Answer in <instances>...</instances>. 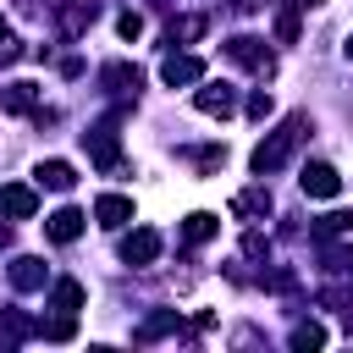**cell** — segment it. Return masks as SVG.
<instances>
[{
    "label": "cell",
    "instance_id": "4",
    "mask_svg": "<svg viewBox=\"0 0 353 353\" xmlns=\"http://www.w3.org/2000/svg\"><path fill=\"white\" fill-rule=\"evenodd\" d=\"M298 188H303L309 199H336V193H342V176H336L325 160H309L303 176H298Z\"/></svg>",
    "mask_w": 353,
    "mask_h": 353
},
{
    "label": "cell",
    "instance_id": "8",
    "mask_svg": "<svg viewBox=\"0 0 353 353\" xmlns=\"http://www.w3.org/2000/svg\"><path fill=\"white\" fill-rule=\"evenodd\" d=\"M193 105H199L204 116H221V121H226V116L237 110V94H232L226 83H204V88L193 94Z\"/></svg>",
    "mask_w": 353,
    "mask_h": 353
},
{
    "label": "cell",
    "instance_id": "25",
    "mask_svg": "<svg viewBox=\"0 0 353 353\" xmlns=\"http://www.w3.org/2000/svg\"><path fill=\"white\" fill-rule=\"evenodd\" d=\"M347 232H353V215H347V210H331V215L320 221V237H347Z\"/></svg>",
    "mask_w": 353,
    "mask_h": 353
},
{
    "label": "cell",
    "instance_id": "28",
    "mask_svg": "<svg viewBox=\"0 0 353 353\" xmlns=\"http://www.w3.org/2000/svg\"><path fill=\"white\" fill-rule=\"evenodd\" d=\"M270 110H276V99H270V94H265V88H259V94H254V99H248V116H254V121H265V116H270Z\"/></svg>",
    "mask_w": 353,
    "mask_h": 353
},
{
    "label": "cell",
    "instance_id": "6",
    "mask_svg": "<svg viewBox=\"0 0 353 353\" xmlns=\"http://www.w3.org/2000/svg\"><path fill=\"white\" fill-rule=\"evenodd\" d=\"M160 77H165V88H188V83H204V61H199V55H165Z\"/></svg>",
    "mask_w": 353,
    "mask_h": 353
},
{
    "label": "cell",
    "instance_id": "17",
    "mask_svg": "<svg viewBox=\"0 0 353 353\" xmlns=\"http://www.w3.org/2000/svg\"><path fill=\"white\" fill-rule=\"evenodd\" d=\"M176 331V309H160V314H149L138 331H132V342H160V336H171Z\"/></svg>",
    "mask_w": 353,
    "mask_h": 353
},
{
    "label": "cell",
    "instance_id": "7",
    "mask_svg": "<svg viewBox=\"0 0 353 353\" xmlns=\"http://www.w3.org/2000/svg\"><path fill=\"white\" fill-rule=\"evenodd\" d=\"M99 83H105V94H138L143 88V72L127 66V61H110V66H99Z\"/></svg>",
    "mask_w": 353,
    "mask_h": 353
},
{
    "label": "cell",
    "instance_id": "31",
    "mask_svg": "<svg viewBox=\"0 0 353 353\" xmlns=\"http://www.w3.org/2000/svg\"><path fill=\"white\" fill-rule=\"evenodd\" d=\"M232 6H237V11H259L265 0H232Z\"/></svg>",
    "mask_w": 353,
    "mask_h": 353
},
{
    "label": "cell",
    "instance_id": "2",
    "mask_svg": "<svg viewBox=\"0 0 353 353\" xmlns=\"http://www.w3.org/2000/svg\"><path fill=\"white\" fill-rule=\"evenodd\" d=\"M226 55H232L237 66H248V72H259V77H270V72H276V61H270V50H265V39H248V33H237V39H226Z\"/></svg>",
    "mask_w": 353,
    "mask_h": 353
},
{
    "label": "cell",
    "instance_id": "30",
    "mask_svg": "<svg viewBox=\"0 0 353 353\" xmlns=\"http://www.w3.org/2000/svg\"><path fill=\"white\" fill-rule=\"evenodd\" d=\"M11 61H22V44L6 33V39H0V66H11Z\"/></svg>",
    "mask_w": 353,
    "mask_h": 353
},
{
    "label": "cell",
    "instance_id": "11",
    "mask_svg": "<svg viewBox=\"0 0 353 353\" xmlns=\"http://www.w3.org/2000/svg\"><path fill=\"white\" fill-rule=\"evenodd\" d=\"M232 215H237V221H265V215H270V193H265V188H243V193L232 199Z\"/></svg>",
    "mask_w": 353,
    "mask_h": 353
},
{
    "label": "cell",
    "instance_id": "19",
    "mask_svg": "<svg viewBox=\"0 0 353 353\" xmlns=\"http://www.w3.org/2000/svg\"><path fill=\"white\" fill-rule=\"evenodd\" d=\"M204 17H171V28H165V39L171 44H193V39H204Z\"/></svg>",
    "mask_w": 353,
    "mask_h": 353
},
{
    "label": "cell",
    "instance_id": "20",
    "mask_svg": "<svg viewBox=\"0 0 353 353\" xmlns=\"http://www.w3.org/2000/svg\"><path fill=\"white\" fill-rule=\"evenodd\" d=\"M0 105H6V110H39V83H11V88L0 94Z\"/></svg>",
    "mask_w": 353,
    "mask_h": 353
},
{
    "label": "cell",
    "instance_id": "24",
    "mask_svg": "<svg viewBox=\"0 0 353 353\" xmlns=\"http://www.w3.org/2000/svg\"><path fill=\"white\" fill-rule=\"evenodd\" d=\"M276 39L281 44H298V6H281L276 11Z\"/></svg>",
    "mask_w": 353,
    "mask_h": 353
},
{
    "label": "cell",
    "instance_id": "21",
    "mask_svg": "<svg viewBox=\"0 0 353 353\" xmlns=\"http://www.w3.org/2000/svg\"><path fill=\"white\" fill-rule=\"evenodd\" d=\"M28 331H33V325H28V320H22L17 309H0V353H6V347H17V342H22Z\"/></svg>",
    "mask_w": 353,
    "mask_h": 353
},
{
    "label": "cell",
    "instance_id": "1",
    "mask_svg": "<svg viewBox=\"0 0 353 353\" xmlns=\"http://www.w3.org/2000/svg\"><path fill=\"white\" fill-rule=\"evenodd\" d=\"M303 132H309V116H303V110H292V116H287V121H281V127H276V132H270V138H265V143L248 154V165H254L259 176L281 171V165L292 160V149L303 143Z\"/></svg>",
    "mask_w": 353,
    "mask_h": 353
},
{
    "label": "cell",
    "instance_id": "29",
    "mask_svg": "<svg viewBox=\"0 0 353 353\" xmlns=\"http://www.w3.org/2000/svg\"><path fill=\"white\" fill-rule=\"evenodd\" d=\"M325 270H353V248H325Z\"/></svg>",
    "mask_w": 353,
    "mask_h": 353
},
{
    "label": "cell",
    "instance_id": "26",
    "mask_svg": "<svg viewBox=\"0 0 353 353\" xmlns=\"http://www.w3.org/2000/svg\"><path fill=\"white\" fill-rule=\"evenodd\" d=\"M193 165H199V171H215V165H226V143H210V149H193Z\"/></svg>",
    "mask_w": 353,
    "mask_h": 353
},
{
    "label": "cell",
    "instance_id": "27",
    "mask_svg": "<svg viewBox=\"0 0 353 353\" xmlns=\"http://www.w3.org/2000/svg\"><path fill=\"white\" fill-rule=\"evenodd\" d=\"M116 33H121V39H138V33H143V17H138V11H121V17H116Z\"/></svg>",
    "mask_w": 353,
    "mask_h": 353
},
{
    "label": "cell",
    "instance_id": "16",
    "mask_svg": "<svg viewBox=\"0 0 353 353\" xmlns=\"http://www.w3.org/2000/svg\"><path fill=\"white\" fill-rule=\"evenodd\" d=\"M50 309L77 314V309H83V281H72V276H66V281H55V287H50Z\"/></svg>",
    "mask_w": 353,
    "mask_h": 353
},
{
    "label": "cell",
    "instance_id": "12",
    "mask_svg": "<svg viewBox=\"0 0 353 353\" xmlns=\"http://www.w3.org/2000/svg\"><path fill=\"white\" fill-rule=\"evenodd\" d=\"M94 221H99V226H110V232H116V226H127V221H132V199L105 193V199L94 204Z\"/></svg>",
    "mask_w": 353,
    "mask_h": 353
},
{
    "label": "cell",
    "instance_id": "23",
    "mask_svg": "<svg viewBox=\"0 0 353 353\" xmlns=\"http://www.w3.org/2000/svg\"><path fill=\"white\" fill-rule=\"evenodd\" d=\"M298 353H314V347H325V331L314 325V320H303V325H292V336H287Z\"/></svg>",
    "mask_w": 353,
    "mask_h": 353
},
{
    "label": "cell",
    "instance_id": "5",
    "mask_svg": "<svg viewBox=\"0 0 353 353\" xmlns=\"http://www.w3.org/2000/svg\"><path fill=\"white\" fill-rule=\"evenodd\" d=\"M121 259H127V265H154V259H160V232H154V226L127 232V237H121Z\"/></svg>",
    "mask_w": 353,
    "mask_h": 353
},
{
    "label": "cell",
    "instance_id": "10",
    "mask_svg": "<svg viewBox=\"0 0 353 353\" xmlns=\"http://www.w3.org/2000/svg\"><path fill=\"white\" fill-rule=\"evenodd\" d=\"M0 210H6L11 221H28V215L39 210V193H33L28 182H11V188H0Z\"/></svg>",
    "mask_w": 353,
    "mask_h": 353
},
{
    "label": "cell",
    "instance_id": "3",
    "mask_svg": "<svg viewBox=\"0 0 353 353\" xmlns=\"http://www.w3.org/2000/svg\"><path fill=\"white\" fill-rule=\"evenodd\" d=\"M83 143H88V154H94V165H99V171H116V165H121V154H116V121L88 127V132H83Z\"/></svg>",
    "mask_w": 353,
    "mask_h": 353
},
{
    "label": "cell",
    "instance_id": "15",
    "mask_svg": "<svg viewBox=\"0 0 353 353\" xmlns=\"http://www.w3.org/2000/svg\"><path fill=\"white\" fill-rule=\"evenodd\" d=\"M39 182H44L50 193H72V182H77V171H72L66 160H44V165H39Z\"/></svg>",
    "mask_w": 353,
    "mask_h": 353
},
{
    "label": "cell",
    "instance_id": "13",
    "mask_svg": "<svg viewBox=\"0 0 353 353\" xmlns=\"http://www.w3.org/2000/svg\"><path fill=\"white\" fill-rule=\"evenodd\" d=\"M11 287H17V292H39V287H44V259H33V254L11 259Z\"/></svg>",
    "mask_w": 353,
    "mask_h": 353
},
{
    "label": "cell",
    "instance_id": "34",
    "mask_svg": "<svg viewBox=\"0 0 353 353\" xmlns=\"http://www.w3.org/2000/svg\"><path fill=\"white\" fill-rule=\"evenodd\" d=\"M347 55H353V39H347Z\"/></svg>",
    "mask_w": 353,
    "mask_h": 353
},
{
    "label": "cell",
    "instance_id": "22",
    "mask_svg": "<svg viewBox=\"0 0 353 353\" xmlns=\"http://www.w3.org/2000/svg\"><path fill=\"white\" fill-rule=\"evenodd\" d=\"M39 336H50V342H72V336H77V314H61V309H55V320H44Z\"/></svg>",
    "mask_w": 353,
    "mask_h": 353
},
{
    "label": "cell",
    "instance_id": "32",
    "mask_svg": "<svg viewBox=\"0 0 353 353\" xmlns=\"http://www.w3.org/2000/svg\"><path fill=\"white\" fill-rule=\"evenodd\" d=\"M287 6H298V11H314V6H325V0H287Z\"/></svg>",
    "mask_w": 353,
    "mask_h": 353
},
{
    "label": "cell",
    "instance_id": "18",
    "mask_svg": "<svg viewBox=\"0 0 353 353\" xmlns=\"http://www.w3.org/2000/svg\"><path fill=\"white\" fill-rule=\"evenodd\" d=\"M215 232H221V221H215L210 210H193V215L182 221V237H188V243H210Z\"/></svg>",
    "mask_w": 353,
    "mask_h": 353
},
{
    "label": "cell",
    "instance_id": "33",
    "mask_svg": "<svg viewBox=\"0 0 353 353\" xmlns=\"http://www.w3.org/2000/svg\"><path fill=\"white\" fill-rule=\"evenodd\" d=\"M0 39H6V17H0Z\"/></svg>",
    "mask_w": 353,
    "mask_h": 353
},
{
    "label": "cell",
    "instance_id": "9",
    "mask_svg": "<svg viewBox=\"0 0 353 353\" xmlns=\"http://www.w3.org/2000/svg\"><path fill=\"white\" fill-rule=\"evenodd\" d=\"M83 221H88L83 210L61 204V210H55V215L44 221V232H50V243H77V237H83Z\"/></svg>",
    "mask_w": 353,
    "mask_h": 353
},
{
    "label": "cell",
    "instance_id": "14",
    "mask_svg": "<svg viewBox=\"0 0 353 353\" xmlns=\"http://www.w3.org/2000/svg\"><path fill=\"white\" fill-rule=\"evenodd\" d=\"M94 17H99V6H94V0H72V6H66V17H61V33H66V39H77Z\"/></svg>",
    "mask_w": 353,
    "mask_h": 353
}]
</instances>
